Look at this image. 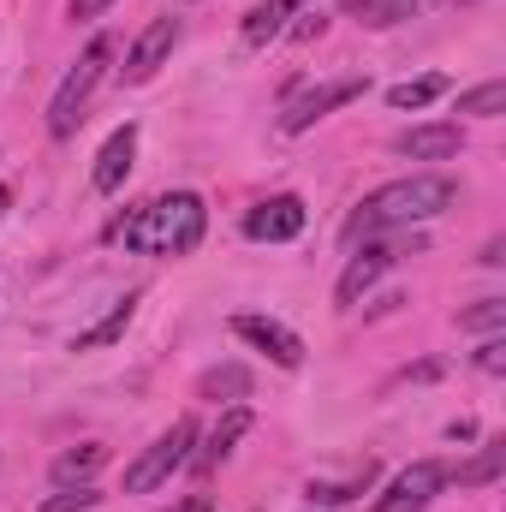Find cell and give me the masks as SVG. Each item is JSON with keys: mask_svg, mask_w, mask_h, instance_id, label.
Listing matches in <instances>:
<instances>
[{"mask_svg": "<svg viewBox=\"0 0 506 512\" xmlns=\"http://www.w3.org/2000/svg\"><path fill=\"white\" fill-rule=\"evenodd\" d=\"M459 203V185L447 173H411V179H393V185H376L352 221H346V239H381V233H411L435 215H447Z\"/></svg>", "mask_w": 506, "mask_h": 512, "instance_id": "cell-1", "label": "cell"}, {"mask_svg": "<svg viewBox=\"0 0 506 512\" xmlns=\"http://www.w3.org/2000/svg\"><path fill=\"white\" fill-rule=\"evenodd\" d=\"M203 227H209L203 197L197 191H173V197L143 203L131 221H120L114 239H126V251L137 256H191L203 245Z\"/></svg>", "mask_w": 506, "mask_h": 512, "instance_id": "cell-2", "label": "cell"}, {"mask_svg": "<svg viewBox=\"0 0 506 512\" xmlns=\"http://www.w3.org/2000/svg\"><path fill=\"white\" fill-rule=\"evenodd\" d=\"M108 54H114V42H108V36H96V42L84 48V60L60 78V90H54V102H48V137H72V131H78L84 102H90V96H96V84H102Z\"/></svg>", "mask_w": 506, "mask_h": 512, "instance_id": "cell-3", "label": "cell"}, {"mask_svg": "<svg viewBox=\"0 0 506 512\" xmlns=\"http://www.w3.org/2000/svg\"><path fill=\"white\" fill-rule=\"evenodd\" d=\"M191 441H197V423L191 417H179L173 429H161L137 459H131V471H126V495H149V489H161L185 459H191Z\"/></svg>", "mask_w": 506, "mask_h": 512, "instance_id": "cell-4", "label": "cell"}, {"mask_svg": "<svg viewBox=\"0 0 506 512\" xmlns=\"http://www.w3.org/2000/svg\"><path fill=\"white\" fill-rule=\"evenodd\" d=\"M405 251H423V239H417V233L370 239L364 251L346 262V274H340V304H358V298H364V292H370V286H376V280H381V274H387V268H393Z\"/></svg>", "mask_w": 506, "mask_h": 512, "instance_id": "cell-5", "label": "cell"}, {"mask_svg": "<svg viewBox=\"0 0 506 512\" xmlns=\"http://www.w3.org/2000/svg\"><path fill=\"white\" fill-rule=\"evenodd\" d=\"M364 90H370V78H334V84H316V90H304V96H292V102H286L280 131H286V137H298V131H310L316 120H328L334 108L358 102Z\"/></svg>", "mask_w": 506, "mask_h": 512, "instance_id": "cell-6", "label": "cell"}, {"mask_svg": "<svg viewBox=\"0 0 506 512\" xmlns=\"http://www.w3.org/2000/svg\"><path fill=\"white\" fill-rule=\"evenodd\" d=\"M304 221H310L304 197L280 191V197H262L256 209H245V239H256V245H286V239L304 233Z\"/></svg>", "mask_w": 506, "mask_h": 512, "instance_id": "cell-7", "label": "cell"}, {"mask_svg": "<svg viewBox=\"0 0 506 512\" xmlns=\"http://www.w3.org/2000/svg\"><path fill=\"white\" fill-rule=\"evenodd\" d=\"M441 489H447V465L441 459H417V465H405L387 483V495L376 501V512H423Z\"/></svg>", "mask_w": 506, "mask_h": 512, "instance_id": "cell-8", "label": "cell"}, {"mask_svg": "<svg viewBox=\"0 0 506 512\" xmlns=\"http://www.w3.org/2000/svg\"><path fill=\"white\" fill-rule=\"evenodd\" d=\"M233 334L256 346V352H268L280 370H298L304 364V340L286 328V322H274V316H233Z\"/></svg>", "mask_w": 506, "mask_h": 512, "instance_id": "cell-9", "label": "cell"}, {"mask_svg": "<svg viewBox=\"0 0 506 512\" xmlns=\"http://www.w3.org/2000/svg\"><path fill=\"white\" fill-rule=\"evenodd\" d=\"M173 48H179V18H155V24H149L137 42H131V54H126V84H149Z\"/></svg>", "mask_w": 506, "mask_h": 512, "instance_id": "cell-10", "label": "cell"}, {"mask_svg": "<svg viewBox=\"0 0 506 512\" xmlns=\"http://www.w3.org/2000/svg\"><path fill=\"white\" fill-rule=\"evenodd\" d=\"M465 149V131L447 126V120H435V126H411L393 137V155H405V161H453Z\"/></svg>", "mask_w": 506, "mask_h": 512, "instance_id": "cell-11", "label": "cell"}, {"mask_svg": "<svg viewBox=\"0 0 506 512\" xmlns=\"http://www.w3.org/2000/svg\"><path fill=\"white\" fill-rule=\"evenodd\" d=\"M131 155H137V126H120L108 143H102V155H96V191L102 197H114L120 185H126V173H131Z\"/></svg>", "mask_w": 506, "mask_h": 512, "instance_id": "cell-12", "label": "cell"}, {"mask_svg": "<svg viewBox=\"0 0 506 512\" xmlns=\"http://www.w3.org/2000/svg\"><path fill=\"white\" fill-rule=\"evenodd\" d=\"M292 12H304V0H256L251 12H245V24H239V36H245L251 48H268V42L286 30Z\"/></svg>", "mask_w": 506, "mask_h": 512, "instance_id": "cell-13", "label": "cell"}, {"mask_svg": "<svg viewBox=\"0 0 506 512\" xmlns=\"http://www.w3.org/2000/svg\"><path fill=\"white\" fill-rule=\"evenodd\" d=\"M245 429H251V411H245V405H233V411H227V417L209 429V441H203V453H197L191 465H197V471H215V465H221V459H227V453L245 441Z\"/></svg>", "mask_w": 506, "mask_h": 512, "instance_id": "cell-14", "label": "cell"}, {"mask_svg": "<svg viewBox=\"0 0 506 512\" xmlns=\"http://www.w3.org/2000/svg\"><path fill=\"white\" fill-rule=\"evenodd\" d=\"M197 399H227V405H239V399H251V370L245 364H215V370H203L197 376Z\"/></svg>", "mask_w": 506, "mask_h": 512, "instance_id": "cell-15", "label": "cell"}, {"mask_svg": "<svg viewBox=\"0 0 506 512\" xmlns=\"http://www.w3.org/2000/svg\"><path fill=\"white\" fill-rule=\"evenodd\" d=\"M131 316H137V292H126V298H120V304L96 322V328H84V334L72 340V352H102V346H114V340L131 328Z\"/></svg>", "mask_w": 506, "mask_h": 512, "instance_id": "cell-16", "label": "cell"}, {"mask_svg": "<svg viewBox=\"0 0 506 512\" xmlns=\"http://www.w3.org/2000/svg\"><path fill=\"white\" fill-rule=\"evenodd\" d=\"M453 84L441 78V72H423V78H405V84H393L387 90V108H399V114H417V108H429V102H441Z\"/></svg>", "mask_w": 506, "mask_h": 512, "instance_id": "cell-17", "label": "cell"}, {"mask_svg": "<svg viewBox=\"0 0 506 512\" xmlns=\"http://www.w3.org/2000/svg\"><path fill=\"white\" fill-rule=\"evenodd\" d=\"M102 465H108V447H102V441H84V447H72V453H60V459H54V483H60V489L90 483Z\"/></svg>", "mask_w": 506, "mask_h": 512, "instance_id": "cell-18", "label": "cell"}, {"mask_svg": "<svg viewBox=\"0 0 506 512\" xmlns=\"http://www.w3.org/2000/svg\"><path fill=\"white\" fill-rule=\"evenodd\" d=\"M370 483H376V465L364 459V465H358L352 477H340V483H322V477H310V489H304V495H310V507H340V501H352V495H364Z\"/></svg>", "mask_w": 506, "mask_h": 512, "instance_id": "cell-19", "label": "cell"}, {"mask_svg": "<svg viewBox=\"0 0 506 512\" xmlns=\"http://www.w3.org/2000/svg\"><path fill=\"white\" fill-rule=\"evenodd\" d=\"M417 6H423V0H346V18H358V24H370V30H393V24H405Z\"/></svg>", "mask_w": 506, "mask_h": 512, "instance_id": "cell-20", "label": "cell"}, {"mask_svg": "<svg viewBox=\"0 0 506 512\" xmlns=\"http://www.w3.org/2000/svg\"><path fill=\"white\" fill-rule=\"evenodd\" d=\"M501 471H506V441H489L471 465H459V471H447V477H453L459 489H477V483H495Z\"/></svg>", "mask_w": 506, "mask_h": 512, "instance_id": "cell-21", "label": "cell"}, {"mask_svg": "<svg viewBox=\"0 0 506 512\" xmlns=\"http://www.w3.org/2000/svg\"><path fill=\"white\" fill-rule=\"evenodd\" d=\"M459 114H471V120H495V114H506V84L489 78V84L465 90V96H459Z\"/></svg>", "mask_w": 506, "mask_h": 512, "instance_id": "cell-22", "label": "cell"}, {"mask_svg": "<svg viewBox=\"0 0 506 512\" xmlns=\"http://www.w3.org/2000/svg\"><path fill=\"white\" fill-rule=\"evenodd\" d=\"M459 328H465V334H501L506 328V298H477L471 310H459Z\"/></svg>", "mask_w": 506, "mask_h": 512, "instance_id": "cell-23", "label": "cell"}, {"mask_svg": "<svg viewBox=\"0 0 506 512\" xmlns=\"http://www.w3.org/2000/svg\"><path fill=\"white\" fill-rule=\"evenodd\" d=\"M96 501H102V495H96L90 483H78V489H66V495H54V501H42V512H90Z\"/></svg>", "mask_w": 506, "mask_h": 512, "instance_id": "cell-24", "label": "cell"}, {"mask_svg": "<svg viewBox=\"0 0 506 512\" xmlns=\"http://www.w3.org/2000/svg\"><path fill=\"white\" fill-rule=\"evenodd\" d=\"M477 370H483V376H501L506 370V340L501 334H489V340L477 346Z\"/></svg>", "mask_w": 506, "mask_h": 512, "instance_id": "cell-25", "label": "cell"}, {"mask_svg": "<svg viewBox=\"0 0 506 512\" xmlns=\"http://www.w3.org/2000/svg\"><path fill=\"white\" fill-rule=\"evenodd\" d=\"M161 512H215V501L209 495H185V501H173V507H161Z\"/></svg>", "mask_w": 506, "mask_h": 512, "instance_id": "cell-26", "label": "cell"}, {"mask_svg": "<svg viewBox=\"0 0 506 512\" xmlns=\"http://www.w3.org/2000/svg\"><path fill=\"white\" fill-rule=\"evenodd\" d=\"M292 36L304 42V36H322V12H304V24H292Z\"/></svg>", "mask_w": 506, "mask_h": 512, "instance_id": "cell-27", "label": "cell"}, {"mask_svg": "<svg viewBox=\"0 0 506 512\" xmlns=\"http://www.w3.org/2000/svg\"><path fill=\"white\" fill-rule=\"evenodd\" d=\"M114 0H72V18H96V12H108Z\"/></svg>", "mask_w": 506, "mask_h": 512, "instance_id": "cell-28", "label": "cell"}, {"mask_svg": "<svg viewBox=\"0 0 506 512\" xmlns=\"http://www.w3.org/2000/svg\"><path fill=\"white\" fill-rule=\"evenodd\" d=\"M483 262H489V268H501V262H506V245H501V239H489V245H483Z\"/></svg>", "mask_w": 506, "mask_h": 512, "instance_id": "cell-29", "label": "cell"}, {"mask_svg": "<svg viewBox=\"0 0 506 512\" xmlns=\"http://www.w3.org/2000/svg\"><path fill=\"white\" fill-rule=\"evenodd\" d=\"M6 209H12V191H6V185H0V215H6Z\"/></svg>", "mask_w": 506, "mask_h": 512, "instance_id": "cell-30", "label": "cell"}, {"mask_svg": "<svg viewBox=\"0 0 506 512\" xmlns=\"http://www.w3.org/2000/svg\"><path fill=\"white\" fill-rule=\"evenodd\" d=\"M310 512H328V507H310Z\"/></svg>", "mask_w": 506, "mask_h": 512, "instance_id": "cell-31", "label": "cell"}]
</instances>
